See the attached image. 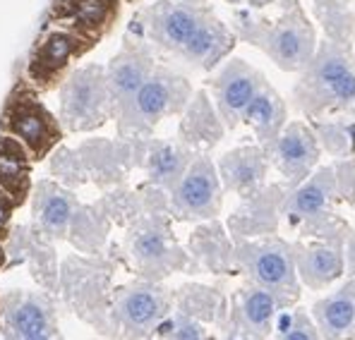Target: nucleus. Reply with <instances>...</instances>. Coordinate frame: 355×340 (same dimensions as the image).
<instances>
[{
	"instance_id": "obj_1",
	"label": "nucleus",
	"mask_w": 355,
	"mask_h": 340,
	"mask_svg": "<svg viewBox=\"0 0 355 340\" xmlns=\"http://www.w3.org/2000/svg\"><path fill=\"white\" fill-rule=\"evenodd\" d=\"M341 206L355 208V156L334 159L320 165L284 204V221L302 240H336L346 242L351 226L338 213Z\"/></svg>"
},
{
	"instance_id": "obj_2",
	"label": "nucleus",
	"mask_w": 355,
	"mask_h": 340,
	"mask_svg": "<svg viewBox=\"0 0 355 340\" xmlns=\"http://www.w3.org/2000/svg\"><path fill=\"white\" fill-rule=\"evenodd\" d=\"M293 106L307 120L355 118V55L348 41H320L312 60L297 72Z\"/></svg>"
},
{
	"instance_id": "obj_3",
	"label": "nucleus",
	"mask_w": 355,
	"mask_h": 340,
	"mask_svg": "<svg viewBox=\"0 0 355 340\" xmlns=\"http://www.w3.org/2000/svg\"><path fill=\"white\" fill-rule=\"evenodd\" d=\"M238 41L262 51L284 72H300L317 51V31L300 0H281L276 17H257L252 10L233 12Z\"/></svg>"
},
{
	"instance_id": "obj_4",
	"label": "nucleus",
	"mask_w": 355,
	"mask_h": 340,
	"mask_svg": "<svg viewBox=\"0 0 355 340\" xmlns=\"http://www.w3.org/2000/svg\"><path fill=\"white\" fill-rule=\"evenodd\" d=\"M236 240V266L240 280L266 287L274 292L286 310L300 305L302 283L297 278L293 242L266 235V238H233Z\"/></svg>"
},
{
	"instance_id": "obj_5",
	"label": "nucleus",
	"mask_w": 355,
	"mask_h": 340,
	"mask_svg": "<svg viewBox=\"0 0 355 340\" xmlns=\"http://www.w3.org/2000/svg\"><path fill=\"white\" fill-rule=\"evenodd\" d=\"M175 310V292L159 280L139 278L111 292L113 340H149Z\"/></svg>"
},
{
	"instance_id": "obj_6",
	"label": "nucleus",
	"mask_w": 355,
	"mask_h": 340,
	"mask_svg": "<svg viewBox=\"0 0 355 340\" xmlns=\"http://www.w3.org/2000/svg\"><path fill=\"white\" fill-rule=\"evenodd\" d=\"M192 98V87L182 75L156 67L149 80L116 113L120 134H151L164 118L182 113Z\"/></svg>"
},
{
	"instance_id": "obj_7",
	"label": "nucleus",
	"mask_w": 355,
	"mask_h": 340,
	"mask_svg": "<svg viewBox=\"0 0 355 340\" xmlns=\"http://www.w3.org/2000/svg\"><path fill=\"white\" fill-rule=\"evenodd\" d=\"M125 247L135 269L142 278L161 280L175 271L192 269L190 256L178 247L171 233L168 218L161 213H149L132 223L125 238Z\"/></svg>"
},
{
	"instance_id": "obj_8",
	"label": "nucleus",
	"mask_w": 355,
	"mask_h": 340,
	"mask_svg": "<svg viewBox=\"0 0 355 340\" xmlns=\"http://www.w3.org/2000/svg\"><path fill=\"white\" fill-rule=\"evenodd\" d=\"M108 118H116L106 70L98 65H87L75 70L60 89V123L70 132L96 129Z\"/></svg>"
},
{
	"instance_id": "obj_9",
	"label": "nucleus",
	"mask_w": 355,
	"mask_h": 340,
	"mask_svg": "<svg viewBox=\"0 0 355 340\" xmlns=\"http://www.w3.org/2000/svg\"><path fill=\"white\" fill-rule=\"evenodd\" d=\"M168 211L178 221H214L223 208V185L214 159L205 151H197L195 161L178 185L168 192Z\"/></svg>"
},
{
	"instance_id": "obj_10",
	"label": "nucleus",
	"mask_w": 355,
	"mask_h": 340,
	"mask_svg": "<svg viewBox=\"0 0 355 340\" xmlns=\"http://www.w3.org/2000/svg\"><path fill=\"white\" fill-rule=\"evenodd\" d=\"M284 310V302L274 292L240 280L228 295V328L223 340H269Z\"/></svg>"
},
{
	"instance_id": "obj_11",
	"label": "nucleus",
	"mask_w": 355,
	"mask_h": 340,
	"mask_svg": "<svg viewBox=\"0 0 355 340\" xmlns=\"http://www.w3.org/2000/svg\"><path fill=\"white\" fill-rule=\"evenodd\" d=\"M264 151L271 161V168L281 175V182L291 185L293 190L320 168L324 154L315 129L305 120H293L286 125L279 139L264 146Z\"/></svg>"
},
{
	"instance_id": "obj_12",
	"label": "nucleus",
	"mask_w": 355,
	"mask_h": 340,
	"mask_svg": "<svg viewBox=\"0 0 355 340\" xmlns=\"http://www.w3.org/2000/svg\"><path fill=\"white\" fill-rule=\"evenodd\" d=\"M264 82L266 77L262 72L243 57L226 60V65L209 80L214 106H216V113L226 125V129L233 132L240 127V123H245V113Z\"/></svg>"
},
{
	"instance_id": "obj_13",
	"label": "nucleus",
	"mask_w": 355,
	"mask_h": 340,
	"mask_svg": "<svg viewBox=\"0 0 355 340\" xmlns=\"http://www.w3.org/2000/svg\"><path fill=\"white\" fill-rule=\"evenodd\" d=\"M3 132L27 146L34 161L46 159L49 151L62 139L60 123L41 106L34 93L27 91L10 98L3 115Z\"/></svg>"
},
{
	"instance_id": "obj_14",
	"label": "nucleus",
	"mask_w": 355,
	"mask_h": 340,
	"mask_svg": "<svg viewBox=\"0 0 355 340\" xmlns=\"http://www.w3.org/2000/svg\"><path fill=\"white\" fill-rule=\"evenodd\" d=\"M209 8H195V5L175 3V0H159L142 12L144 34L168 53H180L187 41L195 36V31L202 27Z\"/></svg>"
},
{
	"instance_id": "obj_15",
	"label": "nucleus",
	"mask_w": 355,
	"mask_h": 340,
	"mask_svg": "<svg viewBox=\"0 0 355 340\" xmlns=\"http://www.w3.org/2000/svg\"><path fill=\"white\" fill-rule=\"evenodd\" d=\"M293 187L286 182H274L259 190L257 195L240 199V206L228 218L226 228L233 238H266L279 233V223L284 221V204Z\"/></svg>"
},
{
	"instance_id": "obj_16",
	"label": "nucleus",
	"mask_w": 355,
	"mask_h": 340,
	"mask_svg": "<svg viewBox=\"0 0 355 340\" xmlns=\"http://www.w3.org/2000/svg\"><path fill=\"white\" fill-rule=\"evenodd\" d=\"M0 331L19 336H44L58 331V312L49 295L10 290L0 297Z\"/></svg>"
},
{
	"instance_id": "obj_17",
	"label": "nucleus",
	"mask_w": 355,
	"mask_h": 340,
	"mask_svg": "<svg viewBox=\"0 0 355 340\" xmlns=\"http://www.w3.org/2000/svg\"><path fill=\"white\" fill-rule=\"evenodd\" d=\"M297 278L307 290H327L346 276V242L297 240L293 242Z\"/></svg>"
},
{
	"instance_id": "obj_18",
	"label": "nucleus",
	"mask_w": 355,
	"mask_h": 340,
	"mask_svg": "<svg viewBox=\"0 0 355 340\" xmlns=\"http://www.w3.org/2000/svg\"><path fill=\"white\" fill-rule=\"evenodd\" d=\"M216 168L226 195L248 199L269 185L271 161L262 144H243L226 151L216 161Z\"/></svg>"
},
{
	"instance_id": "obj_19",
	"label": "nucleus",
	"mask_w": 355,
	"mask_h": 340,
	"mask_svg": "<svg viewBox=\"0 0 355 340\" xmlns=\"http://www.w3.org/2000/svg\"><path fill=\"white\" fill-rule=\"evenodd\" d=\"M94 46V41L75 34L70 29H55L36 46L29 62V77L39 87L51 89L62 77V72L72 65L80 55H85Z\"/></svg>"
},
{
	"instance_id": "obj_20",
	"label": "nucleus",
	"mask_w": 355,
	"mask_h": 340,
	"mask_svg": "<svg viewBox=\"0 0 355 340\" xmlns=\"http://www.w3.org/2000/svg\"><path fill=\"white\" fill-rule=\"evenodd\" d=\"M154 70L156 65L149 46L135 44V41H128L123 46V51L106 67V80L113 103H116V113L137 93V89L149 80Z\"/></svg>"
},
{
	"instance_id": "obj_21",
	"label": "nucleus",
	"mask_w": 355,
	"mask_h": 340,
	"mask_svg": "<svg viewBox=\"0 0 355 340\" xmlns=\"http://www.w3.org/2000/svg\"><path fill=\"white\" fill-rule=\"evenodd\" d=\"M238 44V36L231 27L221 22L216 15L209 10V15L202 22V27L195 31L190 41L185 44V48L180 53H175L180 60H185L195 70L211 72L214 67L221 65V60L226 55L233 53Z\"/></svg>"
},
{
	"instance_id": "obj_22",
	"label": "nucleus",
	"mask_w": 355,
	"mask_h": 340,
	"mask_svg": "<svg viewBox=\"0 0 355 340\" xmlns=\"http://www.w3.org/2000/svg\"><path fill=\"white\" fill-rule=\"evenodd\" d=\"M322 340H355V278H346L336 290L310 307Z\"/></svg>"
},
{
	"instance_id": "obj_23",
	"label": "nucleus",
	"mask_w": 355,
	"mask_h": 340,
	"mask_svg": "<svg viewBox=\"0 0 355 340\" xmlns=\"http://www.w3.org/2000/svg\"><path fill=\"white\" fill-rule=\"evenodd\" d=\"M120 0H58L53 15L65 29L96 44L113 27Z\"/></svg>"
},
{
	"instance_id": "obj_24",
	"label": "nucleus",
	"mask_w": 355,
	"mask_h": 340,
	"mask_svg": "<svg viewBox=\"0 0 355 340\" xmlns=\"http://www.w3.org/2000/svg\"><path fill=\"white\" fill-rule=\"evenodd\" d=\"M190 249L197 256V264L214 276H238L236 266V240L221 223L209 221V226L195 230L190 240Z\"/></svg>"
},
{
	"instance_id": "obj_25",
	"label": "nucleus",
	"mask_w": 355,
	"mask_h": 340,
	"mask_svg": "<svg viewBox=\"0 0 355 340\" xmlns=\"http://www.w3.org/2000/svg\"><path fill=\"white\" fill-rule=\"evenodd\" d=\"M245 125L252 129L257 144L262 146L276 142L279 134L286 129V125H288V106H286L284 96L269 82H264L257 96L250 103L248 113H245Z\"/></svg>"
},
{
	"instance_id": "obj_26",
	"label": "nucleus",
	"mask_w": 355,
	"mask_h": 340,
	"mask_svg": "<svg viewBox=\"0 0 355 340\" xmlns=\"http://www.w3.org/2000/svg\"><path fill=\"white\" fill-rule=\"evenodd\" d=\"M226 125L221 123L216 113V106L207 98L205 91H200L195 98H190L185 108V118L180 123V142H185L192 149H214L223 139Z\"/></svg>"
},
{
	"instance_id": "obj_27",
	"label": "nucleus",
	"mask_w": 355,
	"mask_h": 340,
	"mask_svg": "<svg viewBox=\"0 0 355 340\" xmlns=\"http://www.w3.org/2000/svg\"><path fill=\"white\" fill-rule=\"evenodd\" d=\"M197 151L185 142H151L147 156L149 182L161 190H173L190 163L195 161Z\"/></svg>"
},
{
	"instance_id": "obj_28",
	"label": "nucleus",
	"mask_w": 355,
	"mask_h": 340,
	"mask_svg": "<svg viewBox=\"0 0 355 340\" xmlns=\"http://www.w3.org/2000/svg\"><path fill=\"white\" fill-rule=\"evenodd\" d=\"M175 310L209 323L214 331L221 333V338L228 328V297L218 287L182 285L180 290H175Z\"/></svg>"
},
{
	"instance_id": "obj_29",
	"label": "nucleus",
	"mask_w": 355,
	"mask_h": 340,
	"mask_svg": "<svg viewBox=\"0 0 355 340\" xmlns=\"http://www.w3.org/2000/svg\"><path fill=\"white\" fill-rule=\"evenodd\" d=\"M34 213L46 235H51V238H65L67 228H70L72 218L77 213V199L72 197V192L62 190L58 185L41 182L34 204Z\"/></svg>"
},
{
	"instance_id": "obj_30",
	"label": "nucleus",
	"mask_w": 355,
	"mask_h": 340,
	"mask_svg": "<svg viewBox=\"0 0 355 340\" xmlns=\"http://www.w3.org/2000/svg\"><path fill=\"white\" fill-rule=\"evenodd\" d=\"M31 161L34 156L22 142L5 132L0 134V187L17 199L19 206L31 187Z\"/></svg>"
},
{
	"instance_id": "obj_31",
	"label": "nucleus",
	"mask_w": 355,
	"mask_h": 340,
	"mask_svg": "<svg viewBox=\"0 0 355 340\" xmlns=\"http://www.w3.org/2000/svg\"><path fill=\"white\" fill-rule=\"evenodd\" d=\"M322 151L334 159H353L355 156V123L351 120H310Z\"/></svg>"
},
{
	"instance_id": "obj_32",
	"label": "nucleus",
	"mask_w": 355,
	"mask_h": 340,
	"mask_svg": "<svg viewBox=\"0 0 355 340\" xmlns=\"http://www.w3.org/2000/svg\"><path fill=\"white\" fill-rule=\"evenodd\" d=\"M149 340H223V338L221 333L214 331L209 323L195 319L192 314L173 310L171 316L164 319L161 326L151 333Z\"/></svg>"
},
{
	"instance_id": "obj_33",
	"label": "nucleus",
	"mask_w": 355,
	"mask_h": 340,
	"mask_svg": "<svg viewBox=\"0 0 355 340\" xmlns=\"http://www.w3.org/2000/svg\"><path fill=\"white\" fill-rule=\"evenodd\" d=\"M269 340H322V333L310 310H302L300 305H295L279 314L274 336Z\"/></svg>"
},
{
	"instance_id": "obj_34",
	"label": "nucleus",
	"mask_w": 355,
	"mask_h": 340,
	"mask_svg": "<svg viewBox=\"0 0 355 340\" xmlns=\"http://www.w3.org/2000/svg\"><path fill=\"white\" fill-rule=\"evenodd\" d=\"M17 206H19L17 199L0 187V242L8 238L10 221H12V213H15V208H17Z\"/></svg>"
},
{
	"instance_id": "obj_35",
	"label": "nucleus",
	"mask_w": 355,
	"mask_h": 340,
	"mask_svg": "<svg viewBox=\"0 0 355 340\" xmlns=\"http://www.w3.org/2000/svg\"><path fill=\"white\" fill-rule=\"evenodd\" d=\"M346 278H355V228L346 238Z\"/></svg>"
},
{
	"instance_id": "obj_36",
	"label": "nucleus",
	"mask_w": 355,
	"mask_h": 340,
	"mask_svg": "<svg viewBox=\"0 0 355 340\" xmlns=\"http://www.w3.org/2000/svg\"><path fill=\"white\" fill-rule=\"evenodd\" d=\"M3 333V331H0ZM5 340H62L60 333H44V336H19V333H3Z\"/></svg>"
},
{
	"instance_id": "obj_37",
	"label": "nucleus",
	"mask_w": 355,
	"mask_h": 340,
	"mask_svg": "<svg viewBox=\"0 0 355 340\" xmlns=\"http://www.w3.org/2000/svg\"><path fill=\"white\" fill-rule=\"evenodd\" d=\"M231 5H248V8H266V5L276 3V0H226Z\"/></svg>"
},
{
	"instance_id": "obj_38",
	"label": "nucleus",
	"mask_w": 355,
	"mask_h": 340,
	"mask_svg": "<svg viewBox=\"0 0 355 340\" xmlns=\"http://www.w3.org/2000/svg\"><path fill=\"white\" fill-rule=\"evenodd\" d=\"M175 3H185V5H195V8H205L209 0H175Z\"/></svg>"
},
{
	"instance_id": "obj_39",
	"label": "nucleus",
	"mask_w": 355,
	"mask_h": 340,
	"mask_svg": "<svg viewBox=\"0 0 355 340\" xmlns=\"http://www.w3.org/2000/svg\"><path fill=\"white\" fill-rule=\"evenodd\" d=\"M3 264H5V249H3V244H0V269H3Z\"/></svg>"
},
{
	"instance_id": "obj_40",
	"label": "nucleus",
	"mask_w": 355,
	"mask_h": 340,
	"mask_svg": "<svg viewBox=\"0 0 355 340\" xmlns=\"http://www.w3.org/2000/svg\"><path fill=\"white\" fill-rule=\"evenodd\" d=\"M130 3H135V0H130Z\"/></svg>"
},
{
	"instance_id": "obj_41",
	"label": "nucleus",
	"mask_w": 355,
	"mask_h": 340,
	"mask_svg": "<svg viewBox=\"0 0 355 340\" xmlns=\"http://www.w3.org/2000/svg\"><path fill=\"white\" fill-rule=\"evenodd\" d=\"M0 340H5V338H0Z\"/></svg>"
}]
</instances>
